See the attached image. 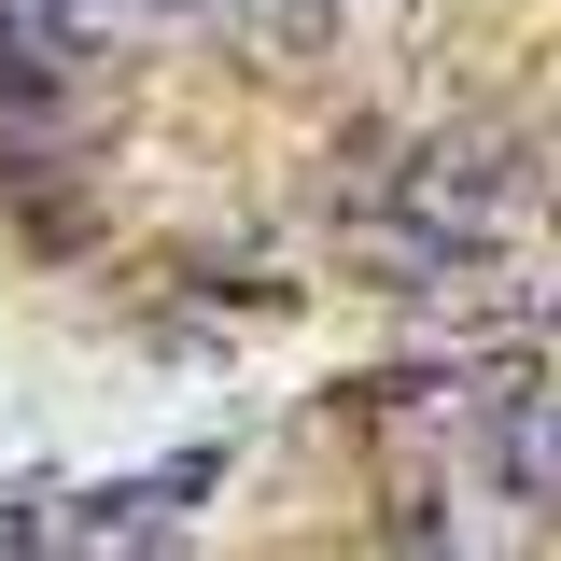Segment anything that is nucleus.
Listing matches in <instances>:
<instances>
[{
    "mask_svg": "<svg viewBox=\"0 0 561 561\" xmlns=\"http://www.w3.org/2000/svg\"><path fill=\"white\" fill-rule=\"evenodd\" d=\"M505 225H519V169L491 140H435V154L393 169V197H379V253L421 267V280H449V267H478V253H505Z\"/></svg>",
    "mask_w": 561,
    "mask_h": 561,
    "instance_id": "1",
    "label": "nucleus"
},
{
    "mask_svg": "<svg viewBox=\"0 0 561 561\" xmlns=\"http://www.w3.org/2000/svg\"><path fill=\"white\" fill-rule=\"evenodd\" d=\"M28 28H70V0H28Z\"/></svg>",
    "mask_w": 561,
    "mask_h": 561,
    "instance_id": "2",
    "label": "nucleus"
}]
</instances>
